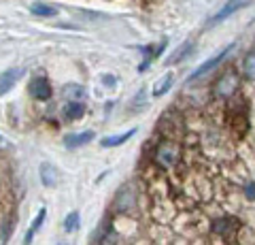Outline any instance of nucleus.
<instances>
[{"mask_svg":"<svg viewBox=\"0 0 255 245\" xmlns=\"http://www.w3.org/2000/svg\"><path fill=\"white\" fill-rule=\"evenodd\" d=\"M79 222H81V218H79L77 211L68 213L66 220H64V231H66V233H75L77 228H79Z\"/></svg>","mask_w":255,"mask_h":245,"instance_id":"obj_17","label":"nucleus"},{"mask_svg":"<svg viewBox=\"0 0 255 245\" xmlns=\"http://www.w3.org/2000/svg\"><path fill=\"white\" fill-rule=\"evenodd\" d=\"M236 88H238V75L234 73V70H226L219 81L215 83V94L221 96V98H230Z\"/></svg>","mask_w":255,"mask_h":245,"instance_id":"obj_2","label":"nucleus"},{"mask_svg":"<svg viewBox=\"0 0 255 245\" xmlns=\"http://www.w3.org/2000/svg\"><path fill=\"white\" fill-rule=\"evenodd\" d=\"M64 96L70 98V102H81L85 92H83V88H79V85H68V88L64 90Z\"/></svg>","mask_w":255,"mask_h":245,"instance_id":"obj_16","label":"nucleus"},{"mask_svg":"<svg viewBox=\"0 0 255 245\" xmlns=\"http://www.w3.org/2000/svg\"><path fill=\"white\" fill-rule=\"evenodd\" d=\"M45 218H47V209L43 207L41 211H38V216H36L34 220H32V224H30V231L26 233V237H23V243H26V245H30V243H32V239H34V235L38 233V228L43 226Z\"/></svg>","mask_w":255,"mask_h":245,"instance_id":"obj_10","label":"nucleus"},{"mask_svg":"<svg viewBox=\"0 0 255 245\" xmlns=\"http://www.w3.org/2000/svg\"><path fill=\"white\" fill-rule=\"evenodd\" d=\"M41 181L47 188H53L55 184H58V171H55L53 164H49V162L41 164Z\"/></svg>","mask_w":255,"mask_h":245,"instance_id":"obj_8","label":"nucleus"},{"mask_svg":"<svg viewBox=\"0 0 255 245\" xmlns=\"http://www.w3.org/2000/svg\"><path fill=\"white\" fill-rule=\"evenodd\" d=\"M0 141H2V134H0Z\"/></svg>","mask_w":255,"mask_h":245,"instance_id":"obj_22","label":"nucleus"},{"mask_svg":"<svg viewBox=\"0 0 255 245\" xmlns=\"http://www.w3.org/2000/svg\"><path fill=\"white\" fill-rule=\"evenodd\" d=\"M30 96L32 98H36V100H47L51 96V85L49 81H47L45 77H34L30 81Z\"/></svg>","mask_w":255,"mask_h":245,"instance_id":"obj_5","label":"nucleus"},{"mask_svg":"<svg viewBox=\"0 0 255 245\" xmlns=\"http://www.w3.org/2000/svg\"><path fill=\"white\" fill-rule=\"evenodd\" d=\"M245 4H247V0H230V2H226V6H223V9L213 17V23H217V21H221V19H226L228 15H232L234 11L243 9Z\"/></svg>","mask_w":255,"mask_h":245,"instance_id":"obj_9","label":"nucleus"},{"mask_svg":"<svg viewBox=\"0 0 255 245\" xmlns=\"http://www.w3.org/2000/svg\"><path fill=\"white\" fill-rule=\"evenodd\" d=\"M85 113V107H83V102H68L66 107H64V117L66 120H79V117H83Z\"/></svg>","mask_w":255,"mask_h":245,"instance_id":"obj_13","label":"nucleus"},{"mask_svg":"<svg viewBox=\"0 0 255 245\" xmlns=\"http://www.w3.org/2000/svg\"><path fill=\"white\" fill-rule=\"evenodd\" d=\"M30 11L34 13V15H38V17H53V15H58V9H53V6H47V4H41V2L32 4Z\"/></svg>","mask_w":255,"mask_h":245,"instance_id":"obj_15","label":"nucleus"},{"mask_svg":"<svg viewBox=\"0 0 255 245\" xmlns=\"http://www.w3.org/2000/svg\"><path fill=\"white\" fill-rule=\"evenodd\" d=\"M234 47H236V43H232V45H228V47H226V49H223V51H219V53H217V56H215V58H211V60H206V62H204V64H202V66H198V68L194 70V73H191V75L187 77V81L191 83V81H196V79H200V77H204L206 73H211V70H213V68H217V66L221 64V62H223V60H226V56H228V53H230V51H232V49H234Z\"/></svg>","mask_w":255,"mask_h":245,"instance_id":"obj_1","label":"nucleus"},{"mask_svg":"<svg viewBox=\"0 0 255 245\" xmlns=\"http://www.w3.org/2000/svg\"><path fill=\"white\" fill-rule=\"evenodd\" d=\"M155 160H157L159 167H172V164L179 160V145L170 143V141L162 143L155 152Z\"/></svg>","mask_w":255,"mask_h":245,"instance_id":"obj_3","label":"nucleus"},{"mask_svg":"<svg viewBox=\"0 0 255 245\" xmlns=\"http://www.w3.org/2000/svg\"><path fill=\"white\" fill-rule=\"evenodd\" d=\"M21 75H23V70H21V68H9V70H4V73L0 75V96L9 92L13 85L21 79Z\"/></svg>","mask_w":255,"mask_h":245,"instance_id":"obj_6","label":"nucleus"},{"mask_svg":"<svg viewBox=\"0 0 255 245\" xmlns=\"http://www.w3.org/2000/svg\"><path fill=\"white\" fill-rule=\"evenodd\" d=\"M191 51H194V43H185V45L181 47V49H177V51L172 53V58H168V60H166V64H174V62H181V60H185V58L189 56Z\"/></svg>","mask_w":255,"mask_h":245,"instance_id":"obj_14","label":"nucleus"},{"mask_svg":"<svg viewBox=\"0 0 255 245\" xmlns=\"http://www.w3.org/2000/svg\"><path fill=\"white\" fill-rule=\"evenodd\" d=\"M102 81H105L107 85H109V83H111V85H113V83H115V79H113V77H102Z\"/></svg>","mask_w":255,"mask_h":245,"instance_id":"obj_21","label":"nucleus"},{"mask_svg":"<svg viewBox=\"0 0 255 245\" xmlns=\"http://www.w3.org/2000/svg\"><path fill=\"white\" fill-rule=\"evenodd\" d=\"M236 222L234 220H230V218H223V220H217V222L213 224V231L217 233V235H223V237H230V235H234L236 233Z\"/></svg>","mask_w":255,"mask_h":245,"instance_id":"obj_11","label":"nucleus"},{"mask_svg":"<svg viewBox=\"0 0 255 245\" xmlns=\"http://www.w3.org/2000/svg\"><path fill=\"white\" fill-rule=\"evenodd\" d=\"M115 207L119 211H130V209L136 207V192H134L132 186H124L119 190V194L115 199Z\"/></svg>","mask_w":255,"mask_h":245,"instance_id":"obj_4","label":"nucleus"},{"mask_svg":"<svg viewBox=\"0 0 255 245\" xmlns=\"http://www.w3.org/2000/svg\"><path fill=\"white\" fill-rule=\"evenodd\" d=\"M94 139V132H79V134H68L66 139H64V145H66L68 149H73V147H81L85 143H90V141Z\"/></svg>","mask_w":255,"mask_h":245,"instance_id":"obj_7","label":"nucleus"},{"mask_svg":"<svg viewBox=\"0 0 255 245\" xmlns=\"http://www.w3.org/2000/svg\"><path fill=\"white\" fill-rule=\"evenodd\" d=\"M134 134H136V130H128V132H122V134H115V137H105L100 141V145L102 147H117V145H122L124 141H128V139H132Z\"/></svg>","mask_w":255,"mask_h":245,"instance_id":"obj_12","label":"nucleus"},{"mask_svg":"<svg viewBox=\"0 0 255 245\" xmlns=\"http://www.w3.org/2000/svg\"><path fill=\"white\" fill-rule=\"evenodd\" d=\"M170 85H172V75L168 73V75H166V77L162 79V81H159V83L155 85V92H153V94H155V96H162L164 92H168Z\"/></svg>","mask_w":255,"mask_h":245,"instance_id":"obj_18","label":"nucleus"},{"mask_svg":"<svg viewBox=\"0 0 255 245\" xmlns=\"http://www.w3.org/2000/svg\"><path fill=\"white\" fill-rule=\"evenodd\" d=\"M247 196L255 201V184H249V186H247Z\"/></svg>","mask_w":255,"mask_h":245,"instance_id":"obj_20","label":"nucleus"},{"mask_svg":"<svg viewBox=\"0 0 255 245\" xmlns=\"http://www.w3.org/2000/svg\"><path fill=\"white\" fill-rule=\"evenodd\" d=\"M245 73H247L249 79H255V51L249 53L247 60H245Z\"/></svg>","mask_w":255,"mask_h":245,"instance_id":"obj_19","label":"nucleus"}]
</instances>
